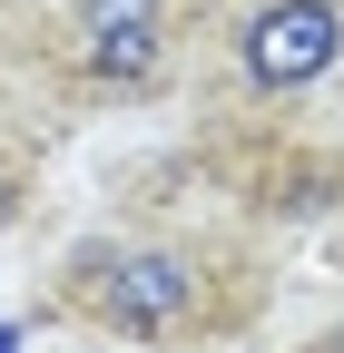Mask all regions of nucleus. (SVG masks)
I'll return each mask as SVG.
<instances>
[{"mask_svg": "<svg viewBox=\"0 0 344 353\" xmlns=\"http://www.w3.org/2000/svg\"><path fill=\"white\" fill-rule=\"evenodd\" d=\"M69 304L118 343H178L217 314L207 255L167 245V236H118V245H79L69 255Z\"/></svg>", "mask_w": 344, "mask_h": 353, "instance_id": "obj_1", "label": "nucleus"}, {"mask_svg": "<svg viewBox=\"0 0 344 353\" xmlns=\"http://www.w3.org/2000/svg\"><path fill=\"white\" fill-rule=\"evenodd\" d=\"M344 69V0H256L236 30V79L256 99H295Z\"/></svg>", "mask_w": 344, "mask_h": 353, "instance_id": "obj_2", "label": "nucleus"}, {"mask_svg": "<svg viewBox=\"0 0 344 353\" xmlns=\"http://www.w3.org/2000/svg\"><path fill=\"white\" fill-rule=\"evenodd\" d=\"M167 69V30H108V39H79V79L89 88H148Z\"/></svg>", "mask_w": 344, "mask_h": 353, "instance_id": "obj_3", "label": "nucleus"}, {"mask_svg": "<svg viewBox=\"0 0 344 353\" xmlns=\"http://www.w3.org/2000/svg\"><path fill=\"white\" fill-rule=\"evenodd\" d=\"M69 30H79V39H108V30H167V0H79Z\"/></svg>", "mask_w": 344, "mask_h": 353, "instance_id": "obj_4", "label": "nucleus"}, {"mask_svg": "<svg viewBox=\"0 0 344 353\" xmlns=\"http://www.w3.org/2000/svg\"><path fill=\"white\" fill-rule=\"evenodd\" d=\"M10 216H20V176H0V226H10Z\"/></svg>", "mask_w": 344, "mask_h": 353, "instance_id": "obj_5", "label": "nucleus"}, {"mask_svg": "<svg viewBox=\"0 0 344 353\" xmlns=\"http://www.w3.org/2000/svg\"><path fill=\"white\" fill-rule=\"evenodd\" d=\"M305 353H344V324H334V334H315V343H305Z\"/></svg>", "mask_w": 344, "mask_h": 353, "instance_id": "obj_6", "label": "nucleus"}]
</instances>
